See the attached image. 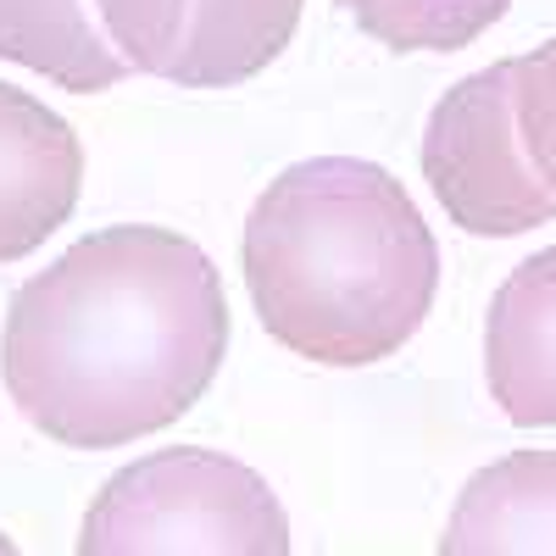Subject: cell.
Returning <instances> with one entry per match:
<instances>
[{"instance_id":"cell-1","label":"cell","mask_w":556,"mask_h":556,"mask_svg":"<svg viewBox=\"0 0 556 556\" xmlns=\"http://www.w3.org/2000/svg\"><path fill=\"white\" fill-rule=\"evenodd\" d=\"M228 351L212 256L173 228L117 223L12 295L0 374L12 406L73 451L134 445L190 412Z\"/></svg>"},{"instance_id":"cell-2","label":"cell","mask_w":556,"mask_h":556,"mask_svg":"<svg viewBox=\"0 0 556 556\" xmlns=\"http://www.w3.org/2000/svg\"><path fill=\"white\" fill-rule=\"evenodd\" d=\"M245 290L262 329L317 367L395 356L434 306L440 245L379 162L285 167L245 217Z\"/></svg>"},{"instance_id":"cell-3","label":"cell","mask_w":556,"mask_h":556,"mask_svg":"<svg viewBox=\"0 0 556 556\" xmlns=\"http://www.w3.org/2000/svg\"><path fill=\"white\" fill-rule=\"evenodd\" d=\"M78 556H290V518L240 456L173 445L101 484Z\"/></svg>"},{"instance_id":"cell-4","label":"cell","mask_w":556,"mask_h":556,"mask_svg":"<svg viewBox=\"0 0 556 556\" xmlns=\"http://www.w3.org/2000/svg\"><path fill=\"white\" fill-rule=\"evenodd\" d=\"M424 178L462 235L506 240L556 217L518 134V62H495L451 84L424 128Z\"/></svg>"},{"instance_id":"cell-5","label":"cell","mask_w":556,"mask_h":556,"mask_svg":"<svg viewBox=\"0 0 556 556\" xmlns=\"http://www.w3.org/2000/svg\"><path fill=\"white\" fill-rule=\"evenodd\" d=\"M117 56L184 89H228L278 62L301 0H96Z\"/></svg>"},{"instance_id":"cell-6","label":"cell","mask_w":556,"mask_h":556,"mask_svg":"<svg viewBox=\"0 0 556 556\" xmlns=\"http://www.w3.org/2000/svg\"><path fill=\"white\" fill-rule=\"evenodd\" d=\"M84 146L67 117L0 84V262L39 251L73 217Z\"/></svg>"},{"instance_id":"cell-7","label":"cell","mask_w":556,"mask_h":556,"mask_svg":"<svg viewBox=\"0 0 556 556\" xmlns=\"http://www.w3.org/2000/svg\"><path fill=\"white\" fill-rule=\"evenodd\" d=\"M490 395L518 429H556V245L518 262L484 323Z\"/></svg>"},{"instance_id":"cell-8","label":"cell","mask_w":556,"mask_h":556,"mask_svg":"<svg viewBox=\"0 0 556 556\" xmlns=\"http://www.w3.org/2000/svg\"><path fill=\"white\" fill-rule=\"evenodd\" d=\"M440 556H556V451H513L456 495Z\"/></svg>"},{"instance_id":"cell-9","label":"cell","mask_w":556,"mask_h":556,"mask_svg":"<svg viewBox=\"0 0 556 556\" xmlns=\"http://www.w3.org/2000/svg\"><path fill=\"white\" fill-rule=\"evenodd\" d=\"M0 62H17L73 96H101L134 73L96 0H0Z\"/></svg>"},{"instance_id":"cell-10","label":"cell","mask_w":556,"mask_h":556,"mask_svg":"<svg viewBox=\"0 0 556 556\" xmlns=\"http://www.w3.org/2000/svg\"><path fill=\"white\" fill-rule=\"evenodd\" d=\"M379 45L412 56V51H462L479 34H490L513 0H340Z\"/></svg>"},{"instance_id":"cell-11","label":"cell","mask_w":556,"mask_h":556,"mask_svg":"<svg viewBox=\"0 0 556 556\" xmlns=\"http://www.w3.org/2000/svg\"><path fill=\"white\" fill-rule=\"evenodd\" d=\"M518 134L534 173L556 195V39L518 56Z\"/></svg>"},{"instance_id":"cell-12","label":"cell","mask_w":556,"mask_h":556,"mask_svg":"<svg viewBox=\"0 0 556 556\" xmlns=\"http://www.w3.org/2000/svg\"><path fill=\"white\" fill-rule=\"evenodd\" d=\"M0 556H23V551H17V545H12L7 534H0Z\"/></svg>"}]
</instances>
